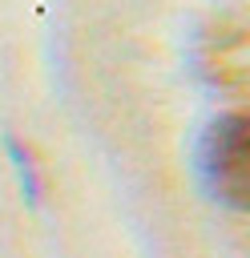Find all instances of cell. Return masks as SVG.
I'll return each mask as SVG.
<instances>
[{
	"label": "cell",
	"instance_id": "6da1fadb",
	"mask_svg": "<svg viewBox=\"0 0 250 258\" xmlns=\"http://www.w3.org/2000/svg\"><path fill=\"white\" fill-rule=\"evenodd\" d=\"M198 173L214 202L242 210L250 185V145H246V117L222 113L206 125L198 141Z\"/></svg>",
	"mask_w": 250,
	"mask_h": 258
},
{
	"label": "cell",
	"instance_id": "7a4b0ae2",
	"mask_svg": "<svg viewBox=\"0 0 250 258\" xmlns=\"http://www.w3.org/2000/svg\"><path fill=\"white\" fill-rule=\"evenodd\" d=\"M4 145H8V157H12V165H16V177H20L24 198H28V202H36V198H40V181H36V169H32L28 149H20V141H16V137H4Z\"/></svg>",
	"mask_w": 250,
	"mask_h": 258
}]
</instances>
